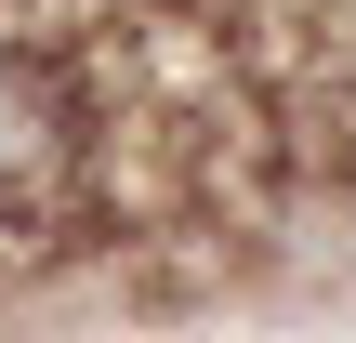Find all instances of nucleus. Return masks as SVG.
Masks as SVG:
<instances>
[{
	"label": "nucleus",
	"instance_id": "nucleus-1",
	"mask_svg": "<svg viewBox=\"0 0 356 343\" xmlns=\"http://www.w3.org/2000/svg\"><path fill=\"white\" fill-rule=\"evenodd\" d=\"M92 159V119H79V79L40 53V40H0V225H40Z\"/></svg>",
	"mask_w": 356,
	"mask_h": 343
}]
</instances>
